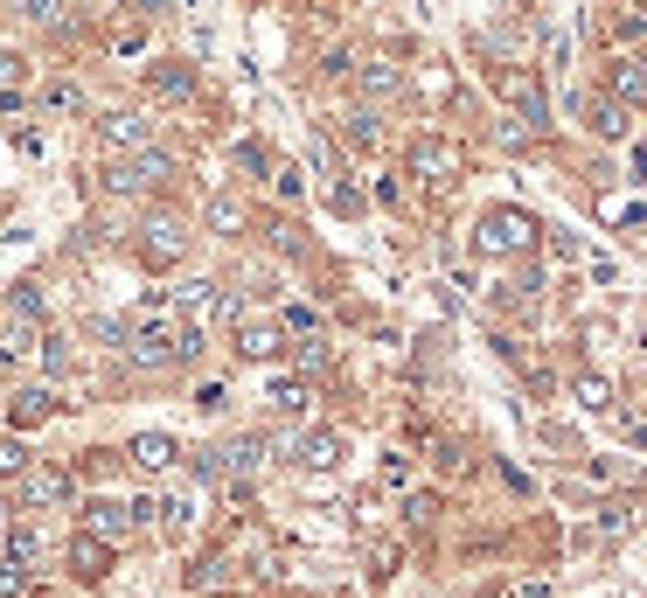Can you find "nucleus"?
<instances>
[{
	"instance_id": "f257e3e1",
	"label": "nucleus",
	"mask_w": 647,
	"mask_h": 598,
	"mask_svg": "<svg viewBox=\"0 0 647 598\" xmlns=\"http://www.w3.org/2000/svg\"><path fill=\"white\" fill-rule=\"evenodd\" d=\"M529 244H536L529 209H487L481 216V251H529Z\"/></svg>"
},
{
	"instance_id": "f03ea898",
	"label": "nucleus",
	"mask_w": 647,
	"mask_h": 598,
	"mask_svg": "<svg viewBox=\"0 0 647 598\" xmlns=\"http://www.w3.org/2000/svg\"><path fill=\"white\" fill-rule=\"evenodd\" d=\"M167 181V153H133V160H119V167H105V188H119V195H133V188H154Z\"/></svg>"
},
{
	"instance_id": "7ed1b4c3",
	"label": "nucleus",
	"mask_w": 647,
	"mask_h": 598,
	"mask_svg": "<svg viewBox=\"0 0 647 598\" xmlns=\"http://www.w3.org/2000/svg\"><path fill=\"white\" fill-rule=\"evenodd\" d=\"M501 98L522 112V126H550V105H543V84L529 77V70H508L501 77Z\"/></svg>"
},
{
	"instance_id": "20e7f679",
	"label": "nucleus",
	"mask_w": 647,
	"mask_h": 598,
	"mask_svg": "<svg viewBox=\"0 0 647 598\" xmlns=\"http://www.w3.org/2000/svg\"><path fill=\"white\" fill-rule=\"evenodd\" d=\"M98 133H105V147H119V153H147V147H154V133H147V119H140V112H112Z\"/></svg>"
},
{
	"instance_id": "39448f33",
	"label": "nucleus",
	"mask_w": 647,
	"mask_h": 598,
	"mask_svg": "<svg viewBox=\"0 0 647 598\" xmlns=\"http://www.w3.org/2000/svg\"><path fill=\"white\" fill-rule=\"evenodd\" d=\"M411 167H418L425 181H446V174H460V153L446 147V140H418V147H411Z\"/></svg>"
},
{
	"instance_id": "423d86ee",
	"label": "nucleus",
	"mask_w": 647,
	"mask_h": 598,
	"mask_svg": "<svg viewBox=\"0 0 647 598\" xmlns=\"http://www.w3.org/2000/svg\"><path fill=\"white\" fill-rule=\"evenodd\" d=\"M237 348H244L251 362H272V355H279V327H265V320H244V334H237Z\"/></svg>"
},
{
	"instance_id": "0eeeda50",
	"label": "nucleus",
	"mask_w": 647,
	"mask_h": 598,
	"mask_svg": "<svg viewBox=\"0 0 647 598\" xmlns=\"http://www.w3.org/2000/svg\"><path fill=\"white\" fill-rule=\"evenodd\" d=\"M133 459L154 466V473H167V466H174V439H167V432H147V439H133Z\"/></svg>"
},
{
	"instance_id": "6e6552de",
	"label": "nucleus",
	"mask_w": 647,
	"mask_h": 598,
	"mask_svg": "<svg viewBox=\"0 0 647 598\" xmlns=\"http://www.w3.org/2000/svg\"><path fill=\"white\" fill-rule=\"evenodd\" d=\"M341 459V432H314V439H300V466H334Z\"/></svg>"
},
{
	"instance_id": "1a4fd4ad",
	"label": "nucleus",
	"mask_w": 647,
	"mask_h": 598,
	"mask_svg": "<svg viewBox=\"0 0 647 598\" xmlns=\"http://www.w3.org/2000/svg\"><path fill=\"white\" fill-rule=\"evenodd\" d=\"M613 91H620V98H647V56H634V63H613Z\"/></svg>"
},
{
	"instance_id": "9d476101",
	"label": "nucleus",
	"mask_w": 647,
	"mask_h": 598,
	"mask_svg": "<svg viewBox=\"0 0 647 598\" xmlns=\"http://www.w3.org/2000/svg\"><path fill=\"white\" fill-rule=\"evenodd\" d=\"M49 411H56V397H49V390H21V397H14V425H42Z\"/></svg>"
},
{
	"instance_id": "9b49d317",
	"label": "nucleus",
	"mask_w": 647,
	"mask_h": 598,
	"mask_svg": "<svg viewBox=\"0 0 647 598\" xmlns=\"http://www.w3.org/2000/svg\"><path fill=\"white\" fill-rule=\"evenodd\" d=\"M147 258H154V265L181 258V230H174V223H154V230H147Z\"/></svg>"
},
{
	"instance_id": "f8f14e48",
	"label": "nucleus",
	"mask_w": 647,
	"mask_h": 598,
	"mask_svg": "<svg viewBox=\"0 0 647 598\" xmlns=\"http://www.w3.org/2000/svg\"><path fill=\"white\" fill-rule=\"evenodd\" d=\"M585 119H592V133H606V140H620V133H627V112H620V105H606V98H599V105H585Z\"/></svg>"
},
{
	"instance_id": "ddd939ff",
	"label": "nucleus",
	"mask_w": 647,
	"mask_h": 598,
	"mask_svg": "<svg viewBox=\"0 0 647 598\" xmlns=\"http://www.w3.org/2000/svg\"><path fill=\"white\" fill-rule=\"evenodd\" d=\"M70 564H77L84 578H98V571H105V543H98V536H77V543H70Z\"/></svg>"
},
{
	"instance_id": "4468645a",
	"label": "nucleus",
	"mask_w": 647,
	"mask_h": 598,
	"mask_svg": "<svg viewBox=\"0 0 647 598\" xmlns=\"http://www.w3.org/2000/svg\"><path fill=\"white\" fill-rule=\"evenodd\" d=\"M147 84H154V98H188V70H174V63L147 70Z\"/></svg>"
},
{
	"instance_id": "2eb2a0df",
	"label": "nucleus",
	"mask_w": 647,
	"mask_h": 598,
	"mask_svg": "<svg viewBox=\"0 0 647 598\" xmlns=\"http://www.w3.org/2000/svg\"><path fill=\"white\" fill-rule=\"evenodd\" d=\"M578 404L585 411H613V383L606 376H578Z\"/></svg>"
},
{
	"instance_id": "dca6fc26",
	"label": "nucleus",
	"mask_w": 647,
	"mask_h": 598,
	"mask_svg": "<svg viewBox=\"0 0 647 598\" xmlns=\"http://www.w3.org/2000/svg\"><path fill=\"white\" fill-rule=\"evenodd\" d=\"M21 494H28V501H63V494H70V480H63V473H28V487H21Z\"/></svg>"
},
{
	"instance_id": "f3484780",
	"label": "nucleus",
	"mask_w": 647,
	"mask_h": 598,
	"mask_svg": "<svg viewBox=\"0 0 647 598\" xmlns=\"http://www.w3.org/2000/svg\"><path fill=\"white\" fill-rule=\"evenodd\" d=\"M390 91H397V70L390 63H369L362 70V98H390Z\"/></svg>"
},
{
	"instance_id": "a211bd4d",
	"label": "nucleus",
	"mask_w": 647,
	"mask_h": 598,
	"mask_svg": "<svg viewBox=\"0 0 647 598\" xmlns=\"http://www.w3.org/2000/svg\"><path fill=\"white\" fill-rule=\"evenodd\" d=\"M272 411H307V383L279 376V383H272Z\"/></svg>"
},
{
	"instance_id": "6ab92c4d",
	"label": "nucleus",
	"mask_w": 647,
	"mask_h": 598,
	"mask_svg": "<svg viewBox=\"0 0 647 598\" xmlns=\"http://www.w3.org/2000/svg\"><path fill=\"white\" fill-rule=\"evenodd\" d=\"M126 522H133L126 508H105V501L91 508V536H126Z\"/></svg>"
},
{
	"instance_id": "aec40b11",
	"label": "nucleus",
	"mask_w": 647,
	"mask_h": 598,
	"mask_svg": "<svg viewBox=\"0 0 647 598\" xmlns=\"http://www.w3.org/2000/svg\"><path fill=\"white\" fill-rule=\"evenodd\" d=\"M28 585H35V571H21V564L0 571V598H28Z\"/></svg>"
},
{
	"instance_id": "412c9836",
	"label": "nucleus",
	"mask_w": 647,
	"mask_h": 598,
	"mask_svg": "<svg viewBox=\"0 0 647 598\" xmlns=\"http://www.w3.org/2000/svg\"><path fill=\"white\" fill-rule=\"evenodd\" d=\"M599 216H606V223H641V202H620V195H606V202H599Z\"/></svg>"
},
{
	"instance_id": "4be33fe9",
	"label": "nucleus",
	"mask_w": 647,
	"mask_h": 598,
	"mask_svg": "<svg viewBox=\"0 0 647 598\" xmlns=\"http://www.w3.org/2000/svg\"><path fill=\"white\" fill-rule=\"evenodd\" d=\"M613 28H620V42H641V35H647V7H627Z\"/></svg>"
},
{
	"instance_id": "5701e85b",
	"label": "nucleus",
	"mask_w": 647,
	"mask_h": 598,
	"mask_svg": "<svg viewBox=\"0 0 647 598\" xmlns=\"http://www.w3.org/2000/svg\"><path fill=\"white\" fill-rule=\"evenodd\" d=\"M209 223H216V230H237V223H244V209L223 195V202H209Z\"/></svg>"
},
{
	"instance_id": "b1692460",
	"label": "nucleus",
	"mask_w": 647,
	"mask_h": 598,
	"mask_svg": "<svg viewBox=\"0 0 647 598\" xmlns=\"http://www.w3.org/2000/svg\"><path fill=\"white\" fill-rule=\"evenodd\" d=\"M21 77H28V63H21L14 49H0V84H21Z\"/></svg>"
},
{
	"instance_id": "393cba45",
	"label": "nucleus",
	"mask_w": 647,
	"mask_h": 598,
	"mask_svg": "<svg viewBox=\"0 0 647 598\" xmlns=\"http://www.w3.org/2000/svg\"><path fill=\"white\" fill-rule=\"evenodd\" d=\"M21 14H28V21H56V14H63V0H21Z\"/></svg>"
},
{
	"instance_id": "a878e982",
	"label": "nucleus",
	"mask_w": 647,
	"mask_h": 598,
	"mask_svg": "<svg viewBox=\"0 0 647 598\" xmlns=\"http://www.w3.org/2000/svg\"><path fill=\"white\" fill-rule=\"evenodd\" d=\"M0 473H21V446L14 439H0Z\"/></svg>"
}]
</instances>
